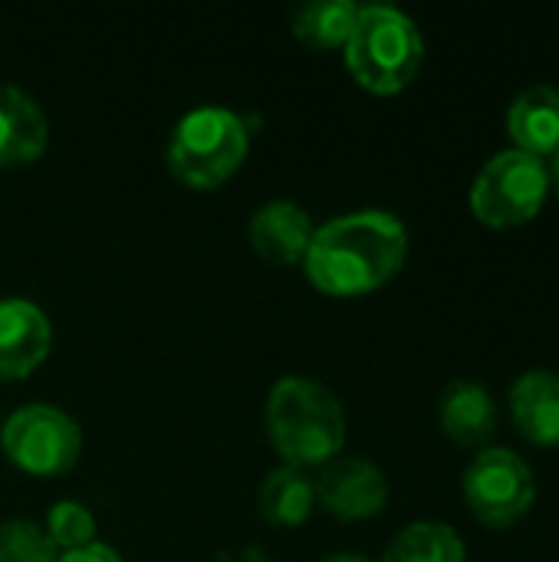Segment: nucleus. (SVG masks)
<instances>
[{
    "label": "nucleus",
    "mask_w": 559,
    "mask_h": 562,
    "mask_svg": "<svg viewBox=\"0 0 559 562\" xmlns=\"http://www.w3.org/2000/svg\"><path fill=\"white\" fill-rule=\"evenodd\" d=\"M514 428L537 448H559V372L530 369L507 395Z\"/></svg>",
    "instance_id": "ddd939ff"
},
{
    "label": "nucleus",
    "mask_w": 559,
    "mask_h": 562,
    "mask_svg": "<svg viewBox=\"0 0 559 562\" xmlns=\"http://www.w3.org/2000/svg\"><path fill=\"white\" fill-rule=\"evenodd\" d=\"M547 175H550V191H557L559 194V151L547 161Z\"/></svg>",
    "instance_id": "412c9836"
},
{
    "label": "nucleus",
    "mask_w": 559,
    "mask_h": 562,
    "mask_svg": "<svg viewBox=\"0 0 559 562\" xmlns=\"http://www.w3.org/2000/svg\"><path fill=\"white\" fill-rule=\"evenodd\" d=\"M320 562H369L366 557H359V553H333V557H326V560Z\"/></svg>",
    "instance_id": "4be33fe9"
},
{
    "label": "nucleus",
    "mask_w": 559,
    "mask_h": 562,
    "mask_svg": "<svg viewBox=\"0 0 559 562\" xmlns=\"http://www.w3.org/2000/svg\"><path fill=\"white\" fill-rule=\"evenodd\" d=\"M425 63V36L418 23L392 3H362L346 40V66L353 79L376 92L395 95L409 89Z\"/></svg>",
    "instance_id": "7ed1b4c3"
},
{
    "label": "nucleus",
    "mask_w": 559,
    "mask_h": 562,
    "mask_svg": "<svg viewBox=\"0 0 559 562\" xmlns=\"http://www.w3.org/2000/svg\"><path fill=\"white\" fill-rule=\"evenodd\" d=\"M507 135L511 148L550 161L559 151V89L557 86H527L507 105Z\"/></svg>",
    "instance_id": "9b49d317"
},
{
    "label": "nucleus",
    "mask_w": 559,
    "mask_h": 562,
    "mask_svg": "<svg viewBox=\"0 0 559 562\" xmlns=\"http://www.w3.org/2000/svg\"><path fill=\"white\" fill-rule=\"evenodd\" d=\"M409 260V227L382 207L353 211L316 227L306 250V280L339 300L369 296L392 283Z\"/></svg>",
    "instance_id": "f257e3e1"
},
{
    "label": "nucleus",
    "mask_w": 559,
    "mask_h": 562,
    "mask_svg": "<svg viewBox=\"0 0 559 562\" xmlns=\"http://www.w3.org/2000/svg\"><path fill=\"white\" fill-rule=\"evenodd\" d=\"M53 349L49 316L23 296L0 300V382L33 375Z\"/></svg>",
    "instance_id": "1a4fd4ad"
},
{
    "label": "nucleus",
    "mask_w": 559,
    "mask_h": 562,
    "mask_svg": "<svg viewBox=\"0 0 559 562\" xmlns=\"http://www.w3.org/2000/svg\"><path fill=\"white\" fill-rule=\"evenodd\" d=\"M468 550L455 527L438 520L409 524L382 553V562H465Z\"/></svg>",
    "instance_id": "f3484780"
},
{
    "label": "nucleus",
    "mask_w": 559,
    "mask_h": 562,
    "mask_svg": "<svg viewBox=\"0 0 559 562\" xmlns=\"http://www.w3.org/2000/svg\"><path fill=\"white\" fill-rule=\"evenodd\" d=\"M56 562H122V557H119L112 547H105V543H89V547H82V550L63 553Z\"/></svg>",
    "instance_id": "aec40b11"
},
{
    "label": "nucleus",
    "mask_w": 559,
    "mask_h": 562,
    "mask_svg": "<svg viewBox=\"0 0 559 562\" xmlns=\"http://www.w3.org/2000/svg\"><path fill=\"white\" fill-rule=\"evenodd\" d=\"M550 198L547 165L527 151L504 148L481 165L471 184V211L484 227L507 231L534 221Z\"/></svg>",
    "instance_id": "39448f33"
},
{
    "label": "nucleus",
    "mask_w": 559,
    "mask_h": 562,
    "mask_svg": "<svg viewBox=\"0 0 559 562\" xmlns=\"http://www.w3.org/2000/svg\"><path fill=\"white\" fill-rule=\"evenodd\" d=\"M260 517L273 527H300L316 507V484L303 468H277L264 477L257 491Z\"/></svg>",
    "instance_id": "2eb2a0df"
},
{
    "label": "nucleus",
    "mask_w": 559,
    "mask_h": 562,
    "mask_svg": "<svg viewBox=\"0 0 559 562\" xmlns=\"http://www.w3.org/2000/svg\"><path fill=\"white\" fill-rule=\"evenodd\" d=\"M49 122L20 86L0 82V168H20L46 151Z\"/></svg>",
    "instance_id": "f8f14e48"
},
{
    "label": "nucleus",
    "mask_w": 559,
    "mask_h": 562,
    "mask_svg": "<svg viewBox=\"0 0 559 562\" xmlns=\"http://www.w3.org/2000/svg\"><path fill=\"white\" fill-rule=\"evenodd\" d=\"M316 224L310 211L297 201H267L250 217V244L254 250L277 267H293L306 260Z\"/></svg>",
    "instance_id": "9d476101"
},
{
    "label": "nucleus",
    "mask_w": 559,
    "mask_h": 562,
    "mask_svg": "<svg viewBox=\"0 0 559 562\" xmlns=\"http://www.w3.org/2000/svg\"><path fill=\"white\" fill-rule=\"evenodd\" d=\"M359 16V3L353 0H310L293 10L290 30L310 49H336L346 46Z\"/></svg>",
    "instance_id": "dca6fc26"
},
{
    "label": "nucleus",
    "mask_w": 559,
    "mask_h": 562,
    "mask_svg": "<svg viewBox=\"0 0 559 562\" xmlns=\"http://www.w3.org/2000/svg\"><path fill=\"white\" fill-rule=\"evenodd\" d=\"M264 425L273 451L290 468H323L346 445V408L316 379H280L264 405Z\"/></svg>",
    "instance_id": "f03ea898"
},
{
    "label": "nucleus",
    "mask_w": 559,
    "mask_h": 562,
    "mask_svg": "<svg viewBox=\"0 0 559 562\" xmlns=\"http://www.w3.org/2000/svg\"><path fill=\"white\" fill-rule=\"evenodd\" d=\"M0 451L33 477H59L82 458V431L56 405H20L0 428Z\"/></svg>",
    "instance_id": "423d86ee"
},
{
    "label": "nucleus",
    "mask_w": 559,
    "mask_h": 562,
    "mask_svg": "<svg viewBox=\"0 0 559 562\" xmlns=\"http://www.w3.org/2000/svg\"><path fill=\"white\" fill-rule=\"evenodd\" d=\"M316 501L339 520H369L389 504V481L379 464L366 458H333L320 468Z\"/></svg>",
    "instance_id": "6e6552de"
},
{
    "label": "nucleus",
    "mask_w": 559,
    "mask_h": 562,
    "mask_svg": "<svg viewBox=\"0 0 559 562\" xmlns=\"http://www.w3.org/2000/svg\"><path fill=\"white\" fill-rule=\"evenodd\" d=\"M46 537L53 547L59 550H82L89 543H96V517L89 507L76 504V501H59L46 510Z\"/></svg>",
    "instance_id": "a211bd4d"
},
{
    "label": "nucleus",
    "mask_w": 559,
    "mask_h": 562,
    "mask_svg": "<svg viewBox=\"0 0 559 562\" xmlns=\"http://www.w3.org/2000/svg\"><path fill=\"white\" fill-rule=\"evenodd\" d=\"M438 422L441 431L461 445V448H481L494 438L497 431V405L491 392L474 382V379H458L441 392L438 402Z\"/></svg>",
    "instance_id": "4468645a"
},
{
    "label": "nucleus",
    "mask_w": 559,
    "mask_h": 562,
    "mask_svg": "<svg viewBox=\"0 0 559 562\" xmlns=\"http://www.w3.org/2000/svg\"><path fill=\"white\" fill-rule=\"evenodd\" d=\"M468 510L491 530L521 524L537 501V477L530 464L511 448H484L461 481Z\"/></svg>",
    "instance_id": "0eeeda50"
},
{
    "label": "nucleus",
    "mask_w": 559,
    "mask_h": 562,
    "mask_svg": "<svg viewBox=\"0 0 559 562\" xmlns=\"http://www.w3.org/2000/svg\"><path fill=\"white\" fill-rule=\"evenodd\" d=\"M56 547L46 530L33 520L0 524V562H56Z\"/></svg>",
    "instance_id": "6ab92c4d"
},
{
    "label": "nucleus",
    "mask_w": 559,
    "mask_h": 562,
    "mask_svg": "<svg viewBox=\"0 0 559 562\" xmlns=\"http://www.w3.org/2000/svg\"><path fill=\"white\" fill-rule=\"evenodd\" d=\"M250 151L247 122L224 105H198L171 128L165 165L175 181L194 191L221 188Z\"/></svg>",
    "instance_id": "20e7f679"
}]
</instances>
